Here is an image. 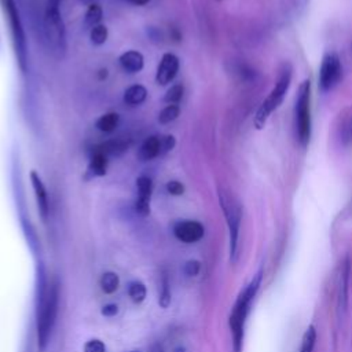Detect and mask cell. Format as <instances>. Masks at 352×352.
I'll use <instances>...</instances> for the list:
<instances>
[{
  "mask_svg": "<svg viewBox=\"0 0 352 352\" xmlns=\"http://www.w3.org/2000/svg\"><path fill=\"white\" fill-rule=\"evenodd\" d=\"M106 155L107 154H113V155H118L121 153H124L126 150V143L121 142V140H110L107 143H104L100 148Z\"/></svg>",
  "mask_w": 352,
  "mask_h": 352,
  "instance_id": "cell-27",
  "label": "cell"
},
{
  "mask_svg": "<svg viewBox=\"0 0 352 352\" xmlns=\"http://www.w3.org/2000/svg\"><path fill=\"white\" fill-rule=\"evenodd\" d=\"M118 285H120V279L116 272L109 271L100 276V287L107 294L114 293L118 289Z\"/></svg>",
  "mask_w": 352,
  "mask_h": 352,
  "instance_id": "cell-20",
  "label": "cell"
},
{
  "mask_svg": "<svg viewBox=\"0 0 352 352\" xmlns=\"http://www.w3.org/2000/svg\"><path fill=\"white\" fill-rule=\"evenodd\" d=\"M118 312V307L116 304H107L102 308V315L104 316H114Z\"/></svg>",
  "mask_w": 352,
  "mask_h": 352,
  "instance_id": "cell-33",
  "label": "cell"
},
{
  "mask_svg": "<svg viewBox=\"0 0 352 352\" xmlns=\"http://www.w3.org/2000/svg\"><path fill=\"white\" fill-rule=\"evenodd\" d=\"M166 191L172 195H182L184 192V186L177 180H169L166 183Z\"/></svg>",
  "mask_w": 352,
  "mask_h": 352,
  "instance_id": "cell-30",
  "label": "cell"
},
{
  "mask_svg": "<svg viewBox=\"0 0 352 352\" xmlns=\"http://www.w3.org/2000/svg\"><path fill=\"white\" fill-rule=\"evenodd\" d=\"M147 98V89L142 84H133L128 87L124 92V102L128 106H139Z\"/></svg>",
  "mask_w": 352,
  "mask_h": 352,
  "instance_id": "cell-17",
  "label": "cell"
},
{
  "mask_svg": "<svg viewBox=\"0 0 352 352\" xmlns=\"http://www.w3.org/2000/svg\"><path fill=\"white\" fill-rule=\"evenodd\" d=\"M132 352H139V351H132Z\"/></svg>",
  "mask_w": 352,
  "mask_h": 352,
  "instance_id": "cell-37",
  "label": "cell"
},
{
  "mask_svg": "<svg viewBox=\"0 0 352 352\" xmlns=\"http://www.w3.org/2000/svg\"><path fill=\"white\" fill-rule=\"evenodd\" d=\"M120 124V116L114 111H110V113H104L102 114L96 122H95V126L102 131V132H113L116 131V128Z\"/></svg>",
  "mask_w": 352,
  "mask_h": 352,
  "instance_id": "cell-18",
  "label": "cell"
},
{
  "mask_svg": "<svg viewBox=\"0 0 352 352\" xmlns=\"http://www.w3.org/2000/svg\"><path fill=\"white\" fill-rule=\"evenodd\" d=\"M220 205L224 212V217L228 226L230 234V257L232 261L236 260L238 254V239H239V227H241V206L235 202L234 198L226 194H220Z\"/></svg>",
  "mask_w": 352,
  "mask_h": 352,
  "instance_id": "cell-5",
  "label": "cell"
},
{
  "mask_svg": "<svg viewBox=\"0 0 352 352\" xmlns=\"http://www.w3.org/2000/svg\"><path fill=\"white\" fill-rule=\"evenodd\" d=\"M107 37H109V30H107L106 25H102V23L94 26L89 32V38H91L92 44H95V45L104 44Z\"/></svg>",
  "mask_w": 352,
  "mask_h": 352,
  "instance_id": "cell-22",
  "label": "cell"
},
{
  "mask_svg": "<svg viewBox=\"0 0 352 352\" xmlns=\"http://www.w3.org/2000/svg\"><path fill=\"white\" fill-rule=\"evenodd\" d=\"M158 302L162 308H166L170 304V292H169V282H168L166 275H164V278H162V292L160 294Z\"/></svg>",
  "mask_w": 352,
  "mask_h": 352,
  "instance_id": "cell-28",
  "label": "cell"
},
{
  "mask_svg": "<svg viewBox=\"0 0 352 352\" xmlns=\"http://www.w3.org/2000/svg\"><path fill=\"white\" fill-rule=\"evenodd\" d=\"M180 107L177 104H166L158 114V121L161 124H169L179 117Z\"/></svg>",
  "mask_w": 352,
  "mask_h": 352,
  "instance_id": "cell-23",
  "label": "cell"
},
{
  "mask_svg": "<svg viewBox=\"0 0 352 352\" xmlns=\"http://www.w3.org/2000/svg\"><path fill=\"white\" fill-rule=\"evenodd\" d=\"M263 280V270H258L254 276L250 279V282L245 286V289L239 293L236 297V301L232 307L231 315H230V330L232 337V352H241L242 351V341H243V331H245V323L246 318L250 311V305L260 289Z\"/></svg>",
  "mask_w": 352,
  "mask_h": 352,
  "instance_id": "cell-1",
  "label": "cell"
},
{
  "mask_svg": "<svg viewBox=\"0 0 352 352\" xmlns=\"http://www.w3.org/2000/svg\"><path fill=\"white\" fill-rule=\"evenodd\" d=\"M129 3L135 4V6H146L150 0H128Z\"/></svg>",
  "mask_w": 352,
  "mask_h": 352,
  "instance_id": "cell-36",
  "label": "cell"
},
{
  "mask_svg": "<svg viewBox=\"0 0 352 352\" xmlns=\"http://www.w3.org/2000/svg\"><path fill=\"white\" fill-rule=\"evenodd\" d=\"M204 226L195 220H183L176 223L173 227L175 236L184 243L198 242L204 236Z\"/></svg>",
  "mask_w": 352,
  "mask_h": 352,
  "instance_id": "cell-10",
  "label": "cell"
},
{
  "mask_svg": "<svg viewBox=\"0 0 352 352\" xmlns=\"http://www.w3.org/2000/svg\"><path fill=\"white\" fill-rule=\"evenodd\" d=\"M44 33L52 51L62 55L66 50V33L59 8H45Z\"/></svg>",
  "mask_w": 352,
  "mask_h": 352,
  "instance_id": "cell-6",
  "label": "cell"
},
{
  "mask_svg": "<svg viewBox=\"0 0 352 352\" xmlns=\"http://www.w3.org/2000/svg\"><path fill=\"white\" fill-rule=\"evenodd\" d=\"M199 261H197V260H190L187 264H186V267H184V271H186V274L187 275H190V276H194V275H197L198 272H199Z\"/></svg>",
  "mask_w": 352,
  "mask_h": 352,
  "instance_id": "cell-32",
  "label": "cell"
},
{
  "mask_svg": "<svg viewBox=\"0 0 352 352\" xmlns=\"http://www.w3.org/2000/svg\"><path fill=\"white\" fill-rule=\"evenodd\" d=\"M342 77V65L336 52H327L319 67V88L322 92H329L331 91L341 80Z\"/></svg>",
  "mask_w": 352,
  "mask_h": 352,
  "instance_id": "cell-8",
  "label": "cell"
},
{
  "mask_svg": "<svg viewBox=\"0 0 352 352\" xmlns=\"http://www.w3.org/2000/svg\"><path fill=\"white\" fill-rule=\"evenodd\" d=\"M84 352H106V346L100 340H89L84 345Z\"/></svg>",
  "mask_w": 352,
  "mask_h": 352,
  "instance_id": "cell-29",
  "label": "cell"
},
{
  "mask_svg": "<svg viewBox=\"0 0 352 352\" xmlns=\"http://www.w3.org/2000/svg\"><path fill=\"white\" fill-rule=\"evenodd\" d=\"M62 0H47V4H45V8H59V4H60Z\"/></svg>",
  "mask_w": 352,
  "mask_h": 352,
  "instance_id": "cell-34",
  "label": "cell"
},
{
  "mask_svg": "<svg viewBox=\"0 0 352 352\" xmlns=\"http://www.w3.org/2000/svg\"><path fill=\"white\" fill-rule=\"evenodd\" d=\"M150 352H164V351H162V345H161L160 342L153 344L151 348H150Z\"/></svg>",
  "mask_w": 352,
  "mask_h": 352,
  "instance_id": "cell-35",
  "label": "cell"
},
{
  "mask_svg": "<svg viewBox=\"0 0 352 352\" xmlns=\"http://www.w3.org/2000/svg\"><path fill=\"white\" fill-rule=\"evenodd\" d=\"M30 182H32V187L34 191V197H36V202H37V208L38 212L43 217V220H47L48 213H50V204H48V194H47V188L40 177V175L36 170H30Z\"/></svg>",
  "mask_w": 352,
  "mask_h": 352,
  "instance_id": "cell-13",
  "label": "cell"
},
{
  "mask_svg": "<svg viewBox=\"0 0 352 352\" xmlns=\"http://www.w3.org/2000/svg\"><path fill=\"white\" fill-rule=\"evenodd\" d=\"M103 16V10L102 7L98 4V3H92L88 6L87 11H85V15H84V25L87 28H94L96 25H99L100 19Z\"/></svg>",
  "mask_w": 352,
  "mask_h": 352,
  "instance_id": "cell-19",
  "label": "cell"
},
{
  "mask_svg": "<svg viewBox=\"0 0 352 352\" xmlns=\"http://www.w3.org/2000/svg\"><path fill=\"white\" fill-rule=\"evenodd\" d=\"M38 304H37V340L38 348L45 349L51 331L58 314V302H59V287L56 282L50 285L43 279L40 283L38 292Z\"/></svg>",
  "mask_w": 352,
  "mask_h": 352,
  "instance_id": "cell-2",
  "label": "cell"
},
{
  "mask_svg": "<svg viewBox=\"0 0 352 352\" xmlns=\"http://www.w3.org/2000/svg\"><path fill=\"white\" fill-rule=\"evenodd\" d=\"M179 58L175 54L166 52L162 55L157 72H155V81L160 85L169 84L179 72Z\"/></svg>",
  "mask_w": 352,
  "mask_h": 352,
  "instance_id": "cell-11",
  "label": "cell"
},
{
  "mask_svg": "<svg viewBox=\"0 0 352 352\" xmlns=\"http://www.w3.org/2000/svg\"><path fill=\"white\" fill-rule=\"evenodd\" d=\"M183 92H184L183 85L175 84L166 91V94L164 96V102H166L168 104H177L180 102V99L183 98Z\"/></svg>",
  "mask_w": 352,
  "mask_h": 352,
  "instance_id": "cell-26",
  "label": "cell"
},
{
  "mask_svg": "<svg viewBox=\"0 0 352 352\" xmlns=\"http://www.w3.org/2000/svg\"><path fill=\"white\" fill-rule=\"evenodd\" d=\"M294 131L298 143L307 147L311 139V81L302 80L298 85L294 104Z\"/></svg>",
  "mask_w": 352,
  "mask_h": 352,
  "instance_id": "cell-4",
  "label": "cell"
},
{
  "mask_svg": "<svg viewBox=\"0 0 352 352\" xmlns=\"http://www.w3.org/2000/svg\"><path fill=\"white\" fill-rule=\"evenodd\" d=\"M160 154H161V138L158 136L146 138L138 153L140 161H150Z\"/></svg>",
  "mask_w": 352,
  "mask_h": 352,
  "instance_id": "cell-15",
  "label": "cell"
},
{
  "mask_svg": "<svg viewBox=\"0 0 352 352\" xmlns=\"http://www.w3.org/2000/svg\"><path fill=\"white\" fill-rule=\"evenodd\" d=\"M316 342V329L315 326H308V329L305 330L302 340H301V346L298 352H312L314 346Z\"/></svg>",
  "mask_w": 352,
  "mask_h": 352,
  "instance_id": "cell-21",
  "label": "cell"
},
{
  "mask_svg": "<svg viewBox=\"0 0 352 352\" xmlns=\"http://www.w3.org/2000/svg\"><path fill=\"white\" fill-rule=\"evenodd\" d=\"M4 8H6L8 19H10L18 63H19L21 70L25 72L26 63H28V50H26V38H25V32H23L22 23H21L19 12H18V8H16L14 0H4Z\"/></svg>",
  "mask_w": 352,
  "mask_h": 352,
  "instance_id": "cell-7",
  "label": "cell"
},
{
  "mask_svg": "<svg viewBox=\"0 0 352 352\" xmlns=\"http://www.w3.org/2000/svg\"><path fill=\"white\" fill-rule=\"evenodd\" d=\"M118 62H120V66L128 73H139L144 66V58L142 52L135 50H129L121 54L118 58Z\"/></svg>",
  "mask_w": 352,
  "mask_h": 352,
  "instance_id": "cell-14",
  "label": "cell"
},
{
  "mask_svg": "<svg viewBox=\"0 0 352 352\" xmlns=\"http://www.w3.org/2000/svg\"><path fill=\"white\" fill-rule=\"evenodd\" d=\"M175 138L172 135H166L164 138H161V154L166 153L169 150H172L175 147Z\"/></svg>",
  "mask_w": 352,
  "mask_h": 352,
  "instance_id": "cell-31",
  "label": "cell"
},
{
  "mask_svg": "<svg viewBox=\"0 0 352 352\" xmlns=\"http://www.w3.org/2000/svg\"><path fill=\"white\" fill-rule=\"evenodd\" d=\"M349 275H351V261L346 257L341 265L338 286H337V320L341 323L348 312V301H349Z\"/></svg>",
  "mask_w": 352,
  "mask_h": 352,
  "instance_id": "cell-9",
  "label": "cell"
},
{
  "mask_svg": "<svg viewBox=\"0 0 352 352\" xmlns=\"http://www.w3.org/2000/svg\"><path fill=\"white\" fill-rule=\"evenodd\" d=\"M292 66L289 63H286L280 73H279V77L275 82V85L272 87V89L270 91L268 96L261 102L260 107L257 109L256 111V116H254V126L256 129H261L264 128V125L267 124L268 118L271 117V114L280 106V103L283 102L285 96H286V92L290 87V81H292Z\"/></svg>",
  "mask_w": 352,
  "mask_h": 352,
  "instance_id": "cell-3",
  "label": "cell"
},
{
  "mask_svg": "<svg viewBox=\"0 0 352 352\" xmlns=\"http://www.w3.org/2000/svg\"><path fill=\"white\" fill-rule=\"evenodd\" d=\"M138 197L135 201V209L139 214L147 216L150 213V199L153 194V182L148 176H139L136 179Z\"/></svg>",
  "mask_w": 352,
  "mask_h": 352,
  "instance_id": "cell-12",
  "label": "cell"
},
{
  "mask_svg": "<svg viewBox=\"0 0 352 352\" xmlns=\"http://www.w3.org/2000/svg\"><path fill=\"white\" fill-rule=\"evenodd\" d=\"M92 177L95 176H104L107 172V155L99 148L96 150L88 164V170H87Z\"/></svg>",
  "mask_w": 352,
  "mask_h": 352,
  "instance_id": "cell-16",
  "label": "cell"
},
{
  "mask_svg": "<svg viewBox=\"0 0 352 352\" xmlns=\"http://www.w3.org/2000/svg\"><path fill=\"white\" fill-rule=\"evenodd\" d=\"M128 293H129V297L133 302H142L144 298H146V286L139 282V280H135V282H131L129 283V287H128Z\"/></svg>",
  "mask_w": 352,
  "mask_h": 352,
  "instance_id": "cell-24",
  "label": "cell"
},
{
  "mask_svg": "<svg viewBox=\"0 0 352 352\" xmlns=\"http://www.w3.org/2000/svg\"><path fill=\"white\" fill-rule=\"evenodd\" d=\"M340 136H341V140H342L344 144L352 143V109L349 110V113L342 120Z\"/></svg>",
  "mask_w": 352,
  "mask_h": 352,
  "instance_id": "cell-25",
  "label": "cell"
}]
</instances>
